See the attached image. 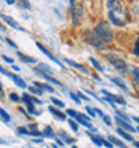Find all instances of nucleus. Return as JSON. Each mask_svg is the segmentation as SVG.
I'll return each instance as SVG.
<instances>
[{
    "label": "nucleus",
    "mask_w": 139,
    "mask_h": 148,
    "mask_svg": "<svg viewBox=\"0 0 139 148\" xmlns=\"http://www.w3.org/2000/svg\"><path fill=\"white\" fill-rule=\"evenodd\" d=\"M94 32H95V35H96L98 38H101L104 43L110 42V40H112V38H114L112 30L110 28V26H108L106 22H99V23L96 24L95 30H94Z\"/></svg>",
    "instance_id": "nucleus-1"
},
{
    "label": "nucleus",
    "mask_w": 139,
    "mask_h": 148,
    "mask_svg": "<svg viewBox=\"0 0 139 148\" xmlns=\"http://www.w3.org/2000/svg\"><path fill=\"white\" fill-rule=\"evenodd\" d=\"M107 58H108V61L114 65V67H116L118 70H120V71H126V62H124V59H122V58H119V57H116V55H114V54H108L107 55Z\"/></svg>",
    "instance_id": "nucleus-2"
},
{
    "label": "nucleus",
    "mask_w": 139,
    "mask_h": 148,
    "mask_svg": "<svg viewBox=\"0 0 139 148\" xmlns=\"http://www.w3.org/2000/svg\"><path fill=\"white\" fill-rule=\"evenodd\" d=\"M71 15H72V22L75 26H78L79 23V19L82 18V7L80 5H74V1H71Z\"/></svg>",
    "instance_id": "nucleus-3"
},
{
    "label": "nucleus",
    "mask_w": 139,
    "mask_h": 148,
    "mask_svg": "<svg viewBox=\"0 0 139 148\" xmlns=\"http://www.w3.org/2000/svg\"><path fill=\"white\" fill-rule=\"evenodd\" d=\"M87 35H88V42L91 43V45H92L95 49H102V50H103V49H104V45H106V43H104L101 38H98V36L95 35V32H91V34L88 32Z\"/></svg>",
    "instance_id": "nucleus-4"
},
{
    "label": "nucleus",
    "mask_w": 139,
    "mask_h": 148,
    "mask_svg": "<svg viewBox=\"0 0 139 148\" xmlns=\"http://www.w3.org/2000/svg\"><path fill=\"white\" fill-rule=\"evenodd\" d=\"M102 93L107 97V100L110 102H118V104H120V105H126V101H124L122 97H119V96H115V94H111V93H108L107 90H102Z\"/></svg>",
    "instance_id": "nucleus-5"
},
{
    "label": "nucleus",
    "mask_w": 139,
    "mask_h": 148,
    "mask_svg": "<svg viewBox=\"0 0 139 148\" xmlns=\"http://www.w3.org/2000/svg\"><path fill=\"white\" fill-rule=\"evenodd\" d=\"M36 46H38V47H39V49H40V51H42L43 54H46V55H47V57H48V58H50V59H51V61H54V62H55V63H58L59 66H62V63H60V61H59V59H56V58H55L54 55L51 54L50 51L47 50V49H46V47H44V46H43L42 43H39V42H36Z\"/></svg>",
    "instance_id": "nucleus-6"
},
{
    "label": "nucleus",
    "mask_w": 139,
    "mask_h": 148,
    "mask_svg": "<svg viewBox=\"0 0 139 148\" xmlns=\"http://www.w3.org/2000/svg\"><path fill=\"white\" fill-rule=\"evenodd\" d=\"M1 19H3L7 24H9L12 28H16V30H22V31H23V28L20 27L19 24L16 23V20H13L11 16H8V15H1Z\"/></svg>",
    "instance_id": "nucleus-7"
},
{
    "label": "nucleus",
    "mask_w": 139,
    "mask_h": 148,
    "mask_svg": "<svg viewBox=\"0 0 139 148\" xmlns=\"http://www.w3.org/2000/svg\"><path fill=\"white\" fill-rule=\"evenodd\" d=\"M115 121H116V123H118V124L120 125V127H122V128H123V129H126V131H128V132H136V129L134 128V127H131V125L128 124L127 121H123V120H122V119H119V117H118V116L115 117Z\"/></svg>",
    "instance_id": "nucleus-8"
},
{
    "label": "nucleus",
    "mask_w": 139,
    "mask_h": 148,
    "mask_svg": "<svg viewBox=\"0 0 139 148\" xmlns=\"http://www.w3.org/2000/svg\"><path fill=\"white\" fill-rule=\"evenodd\" d=\"M66 61V63H68L70 66H72V67H75V69H79L80 71H83V73H86L87 74V69H86L83 65H80V63H76V62H74V61H71V59H64Z\"/></svg>",
    "instance_id": "nucleus-9"
},
{
    "label": "nucleus",
    "mask_w": 139,
    "mask_h": 148,
    "mask_svg": "<svg viewBox=\"0 0 139 148\" xmlns=\"http://www.w3.org/2000/svg\"><path fill=\"white\" fill-rule=\"evenodd\" d=\"M110 20L112 22V24H115V26H119V27H122V26H124V22L123 20H120V19H118V16L114 14V12H110Z\"/></svg>",
    "instance_id": "nucleus-10"
},
{
    "label": "nucleus",
    "mask_w": 139,
    "mask_h": 148,
    "mask_svg": "<svg viewBox=\"0 0 139 148\" xmlns=\"http://www.w3.org/2000/svg\"><path fill=\"white\" fill-rule=\"evenodd\" d=\"M48 109H50V112H52V113H54V116H55V117H58L59 120H66V114H64V113H62V112H60V110L55 109L54 106H50Z\"/></svg>",
    "instance_id": "nucleus-11"
},
{
    "label": "nucleus",
    "mask_w": 139,
    "mask_h": 148,
    "mask_svg": "<svg viewBox=\"0 0 139 148\" xmlns=\"http://www.w3.org/2000/svg\"><path fill=\"white\" fill-rule=\"evenodd\" d=\"M34 86L38 88L39 90H48V92H54V89L51 88L50 85H46V84H40V82H34Z\"/></svg>",
    "instance_id": "nucleus-12"
},
{
    "label": "nucleus",
    "mask_w": 139,
    "mask_h": 148,
    "mask_svg": "<svg viewBox=\"0 0 139 148\" xmlns=\"http://www.w3.org/2000/svg\"><path fill=\"white\" fill-rule=\"evenodd\" d=\"M116 132L119 133V135H120L122 137H123V139H126V140H128V141H134V137L130 136V135H128L127 132H124V131H123L122 128H119L118 131H116Z\"/></svg>",
    "instance_id": "nucleus-13"
},
{
    "label": "nucleus",
    "mask_w": 139,
    "mask_h": 148,
    "mask_svg": "<svg viewBox=\"0 0 139 148\" xmlns=\"http://www.w3.org/2000/svg\"><path fill=\"white\" fill-rule=\"evenodd\" d=\"M111 81L114 82L115 85H118V86H119L120 89H123L124 92H128V90H127V86L124 85V84H123V82H122V81H120L119 78H115V77H114V78H111Z\"/></svg>",
    "instance_id": "nucleus-14"
},
{
    "label": "nucleus",
    "mask_w": 139,
    "mask_h": 148,
    "mask_svg": "<svg viewBox=\"0 0 139 148\" xmlns=\"http://www.w3.org/2000/svg\"><path fill=\"white\" fill-rule=\"evenodd\" d=\"M12 79H13V81H15V84L18 86H20V88H27V85H26V82L23 81V79H22V78L20 77H16V75H12Z\"/></svg>",
    "instance_id": "nucleus-15"
},
{
    "label": "nucleus",
    "mask_w": 139,
    "mask_h": 148,
    "mask_svg": "<svg viewBox=\"0 0 139 148\" xmlns=\"http://www.w3.org/2000/svg\"><path fill=\"white\" fill-rule=\"evenodd\" d=\"M132 75H134V81H135V88L139 92V70L138 69H132Z\"/></svg>",
    "instance_id": "nucleus-16"
},
{
    "label": "nucleus",
    "mask_w": 139,
    "mask_h": 148,
    "mask_svg": "<svg viewBox=\"0 0 139 148\" xmlns=\"http://www.w3.org/2000/svg\"><path fill=\"white\" fill-rule=\"evenodd\" d=\"M42 135L46 137H55V133H54V131H52L51 127H46V129L42 132Z\"/></svg>",
    "instance_id": "nucleus-17"
},
{
    "label": "nucleus",
    "mask_w": 139,
    "mask_h": 148,
    "mask_svg": "<svg viewBox=\"0 0 139 148\" xmlns=\"http://www.w3.org/2000/svg\"><path fill=\"white\" fill-rule=\"evenodd\" d=\"M19 58H22V61H24V62H28V63H35L36 62V59H34L32 57H27V55L22 54V53H19Z\"/></svg>",
    "instance_id": "nucleus-18"
},
{
    "label": "nucleus",
    "mask_w": 139,
    "mask_h": 148,
    "mask_svg": "<svg viewBox=\"0 0 139 148\" xmlns=\"http://www.w3.org/2000/svg\"><path fill=\"white\" fill-rule=\"evenodd\" d=\"M110 143H112V144L118 145V147H120V148H127L120 140H118V139H115V137H112V136H110Z\"/></svg>",
    "instance_id": "nucleus-19"
},
{
    "label": "nucleus",
    "mask_w": 139,
    "mask_h": 148,
    "mask_svg": "<svg viewBox=\"0 0 139 148\" xmlns=\"http://www.w3.org/2000/svg\"><path fill=\"white\" fill-rule=\"evenodd\" d=\"M0 117H1V119H3V120L5 121V123H8V121L11 120V117H9V114H8V113L5 112V110H4L3 108H0Z\"/></svg>",
    "instance_id": "nucleus-20"
},
{
    "label": "nucleus",
    "mask_w": 139,
    "mask_h": 148,
    "mask_svg": "<svg viewBox=\"0 0 139 148\" xmlns=\"http://www.w3.org/2000/svg\"><path fill=\"white\" fill-rule=\"evenodd\" d=\"M90 137H91V140L95 143V144L98 145V147H102V137L101 136H95V135H90Z\"/></svg>",
    "instance_id": "nucleus-21"
},
{
    "label": "nucleus",
    "mask_w": 139,
    "mask_h": 148,
    "mask_svg": "<svg viewBox=\"0 0 139 148\" xmlns=\"http://www.w3.org/2000/svg\"><path fill=\"white\" fill-rule=\"evenodd\" d=\"M90 62H91V63H92V65H94V66L96 67V70H98V71H103V67H102V65H101V63H99V62H98L96 59L90 58Z\"/></svg>",
    "instance_id": "nucleus-22"
},
{
    "label": "nucleus",
    "mask_w": 139,
    "mask_h": 148,
    "mask_svg": "<svg viewBox=\"0 0 139 148\" xmlns=\"http://www.w3.org/2000/svg\"><path fill=\"white\" fill-rule=\"evenodd\" d=\"M43 75V78H46L47 81H51V82H54V84H56V85H62V84H60V82L58 81V79H55V78H52V77H50V75H47V74H42Z\"/></svg>",
    "instance_id": "nucleus-23"
},
{
    "label": "nucleus",
    "mask_w": 139,
    "mask_h": 148,
    "mask_svg": "<svg viewBox=\"0 0 139 148\" xmlns=\"http://www.w3.org/2000/svg\"><path fill=\"white\" fill-rule=\"evenodd\" d=\"M51 101L54 102V105H56V106H59V108H63L64 106V102L63 101H60V100H58V98H51Z\"/></svg>",
    "instance_id": "nucleus-24"
},
{
    "label": "nucleus",
    "mask_w": 139,
    "mask_h": 148,
    "mask_svg": "<svg viewBox=\"0 0 139 148\" xmlns=\"http://www.w3.org/2000/svg\"><path fill=\"white\" fill-rule=\"evenodd\" d=\"M18 132L23 133V135H31V132H30L27 128H24V127H19V128H18Z\"/></svg>",
    "instance_id": "nucleus-25"
},
{
    "label": "nucleus",
    "mask_w": 139,
    "mask_h": 148,
    "mask_svg": "<svg viewBox=\"0 0 139 148\" xmlns=\"http://www.w3.org/2000/svg\"><path fill=\"white\" fill-rule=\"evenodd\" d=\"M68 124H70V127H71V128H72L74 131L76 132V131H78V124H76V123H75L74 120H70V121H68Z\"/></svg>",
    "instance_id": "nucleus-26"
},
{
    "label": "nucleus",
    "mask_w": 139,
    "mask_h": 148,
    "mask_svg": "<svg viewBox=\"0 0 139 148\" xmlns=\"http://www.w3.org/2000/svg\"><path fill=\"white\" fill-rule=\"evenodd\" d=\"M134 54H135L136 57H139V38L136 39V42H135V49H134Z\"/></svg>",
    "instance_id": "nucleus-27"
},
{
    "label": "nucleus",
    "mask_w": 139,
    "mask_h": 148,
    "mask_svg": "<svg viewBox=\"0 0 139 148\" xmlns=\"http://www.w3.org/2000/svg\"><path fill=\"white\" fill-rule=\"evenodd\" d=\"M30 92H31V93H34V94H39V96H42V94H43L42 90L36 89V88H30Z\"/></svg>",
    "instance_id": "nucleus-28"
},
{
    "label": "nucleus",
    "mask_w": 139,
    "mask_h": 148,
    "mask_svg": "<svg viewBox=\"0 0 139 148\" xmlns=\"http://www.w3.org/2000/svg\"><path fill=\"white\" fill-rule=\"evenodd\" d=\"M102 145H104V147H107V148H112L111 143H110V141H107V140H104L103 137H102Z\"/></svg>",
    "instance_id": "nucleus-29"
},
{
    "label": "nucleus",
    "mask_w": 139,
    "mask_h": 148,
    "mask_svg": "<svg viewBox=\"0 0 139 148\" xmlns=\"http://www.w3.org/2000/svg\"><path fill=\"white\" fill-rule=\"evenodd\" d=\"M9 98H11L12 101H15V102L19 101V96H18V94H15V93H11V94H9Z\"/></svg>",
    "instance_id": "nucleus-30"
},
{
    "label": "nucleus",
    "mask_w": 139,
    "mask_h": 148,
    "mask_svg": "<svg viewBox=\"0 0 139 148\" xmlns=\"http://www.w3.org/2000/svg\"><path fill=\"white\" fill-rule=\"evenodd\" d=\"M67 114H70V116H72V117H76L78 112H75L74 109H67Z\"/></svg>",
    "instance_id": "nucleus-31"
},
{
    "label": "nucleus",
    "mask_w": 139,
    "mask_h": 148,
    "mask_svg": "<svg viewBox=\"0 0 139 148\" xmlns=\"http://www.w3.org/2000/svg\"><path fill=\"white\" fill-rule=\"evenodd\" d=\"M62 137H63V139H64V140H66L67 141V143H72V139H71V137H68V136H66V133H64V132H62Z\"/></svg>",
    "instance_id": "nucleus-32"
},
{
    "label": "nucleus",
    "mask_w": 139,
    "mask_h": 148,
    "mask_svg": "<svg viewBox=\"0 0 139 148\" xmlns=\"http://www.w3.org/2000/svg\"><path fill=\"white\" fill-rule=\"evenodd\" d=\"M70 97L72 98V100H75V101H76L78 104H80V100H79V97H78L76 94H74V93H70Z\"/></svg>",
    "instance_id": "nucleus-33"
},
{
    "label": "nucleus",
    "mask_w": 139,
    "mask_h": 148,
    "mask_svg": "<svg viewBox=\"0 0 139 148\" xmlns=\"http://www.w3.org/2000/svg\"><path fill=\"white\" fill-rule=\"evenodd\" d=\"M0 73H1V74H5L7 77H11V78H12V75H13V74H11V73H8V71H5L1 66H0Z\"/></svg>",
    "instance_id": "nucleus-34"
},
{
    "label": "nucleus",
    "mask_w": 139,
    "mask_h": 148,
    "mask_svg": "<svg viewBox=\"0 0 139 148\" xmlns=\"http://www.w3.org/2000/svg\"><path fill=\"white\" fill-rule=\"evenodd\" d=\"M78 97H79V98H82V100H86V101H88V100H90V98L87 97V96H84V94H83V93H80V92H78Z\"/></svg>",
    "instance_id": "nucleus-35"
},
{
    "label": "nucleus",
    "mask_w": 139,
    "mask_h": 148,
    "mask_svg": "<svg viewBox=\"0 0 139 148\" xmlns=\"http://www.w3.org/2000/svg\"><path fill=\"white\" fill-rule=\"evenodd\" d=\"M102 119H103V120H104V123H106V124H107V125H111V119H110V117H108V116H103V117H102Z\"/></svg>",
    "instance_id": "nucleus-36"
},
{
    "label": "nucleus",
    "mask_w": 139,
    "mask_h": 148,
    "mask_svg": "<svg viewBox=\"0 0 139 148\" xmlns=\"http://www.w3.org/2000/svg\"><path fill=\"white\" fill-rule=\"evenodd\" d=\"M86 110L88 112V114H90V116H91V117H94V116H95V113H94V109H91L90 106H87V108H86Z\"/></svg>",
    "instance_id": "nucleus-37"
},
{
    "label": "nucleus",
    "mask_w": 139,
    "mask_h": 148,
    "mask_svg": "<svg viewBox=\"0 0 139 148\" xmlns=\"http://www.w3.org/2000/svg\"><path fill=\"white\" fill-rule=\"evenodd\" d=\"M3 59L4 61H7V62H9V63H13V59L8 58V57H5V55H3Z\"/></svg>",
    "instance_id": "nucleus-38"
},
{
    "label": "nucleus",
    "mask_w": 139,
    "mask_h": 148,
    "mask_svg": "<svg viewBox=\"0 0 139 148\" xmlns=\"http://www.w3.org/2000/svg\"><path fill=\"white\" fill-rule=\"evenodd\" d=\"M20 3L23 4V7H26V8H30V7H31V5H30V3H28V1H20Z\"/></svg>",
    "instance_id": "nucleus-39"
},
{
    "label": "nucleus",
    "mask_w": 139,
    "mask_h": 148,
    "mask_svg": "<svg viewBox=\"0 0 139 148\" xmlns=\"http://www.w3.org/2000/svg\"><path fill=\"white\" fill-rule=\"evenodd\" d=\"M94 112H96V113H98V114H99V116H101V117H103V116H104V114H103V112H102L101 109H94Z\"/></svg>",
    "instance_id": "nucleus-40"
},
{
    "label": "nucleus",
    "mask_w": 139,
    "mask_h": 148,
    "mask_svg": "<svg viewBox=\"0 0 139 148\" xmlns=\"http://www.w3.org/2000/svg\"><path fill=\"white\" fill-rule=\"evenodd\" d=\"M7 42H8V43H9V45H11V46H13V47H16V45H15V43H13V42H12L11 39H7Z\"/></svg>",
    "instance_id": "nucleus-41"
},
{
    "label": "nucleus",
    "mask_w": 139,
    "mask_h": 148,
    "mask_svg": "<svg viewBox=\"0 0 139 148\" xmlns=\"http://www.w3.org/2000/svg\"><path fill=\"white\" fill-rule=\"evenodd\" d=\"M12 67H13V70H16V71H19V70H20V69H19L18 66H16V65H12Z\"/></svg>",
    "instance_id": "nucleus-42"
},
{
    "label": "nucleus",
    "mask_w": 139,
    "mask_h": 148,
    "mask_svg": "<svg viewBox=\"0 0 139 148\" xmlns=\"http://www.w3.org/2000/svg\"><path fill=\"white\" fill-rule=\"evenodd\" d=\"M134 145H135L136 148H139V141H135V140H134Z\"/></svg>",
    "instance_id": "nucleus-43"
},
{
    "label": "nucleus",
    "mask_w": 139,
    "mask_h": 148,
    "mask_svg": "<svg viewBox=\"0 0 139 148\" xmlns=\"http://www.w3.org/2000/svg\"><path fill=\"white\" fill-rule=\"evenodd\" d=\"M30 128H31V129H35V128H38V127H36L35 124H31V125H30Z\"/></svg>",
    "instance_id": "nucleus-44"
},
{
    "label": "nucleus",
    "mask_w": 139,
    "mask_h": 148,
    "mask_svg": "<svg viewBox=\"0 0 139 148\" xmlns=\"http://www.w3.org/2000/svg\"><path fill=\"white\" fill-rule=\"evenodd\" d=\"M132 119H134V121H136V123L139 124V117H132Z\"/></svg>",
    "instance_id": "nucleus-45"
},
{
    "label": "nucleus",
    "mask_w": 139,
    "mask_h": 148,
    "mask_svg": "<svg viewBox=\"0 0 139 148\" xmlns=\"http://www.w3.org/2000/svg\"><path fill=\"white\" fill-rule=\"evenodd\" d=\"M56 141H58V144H59V145H63V141H60L59 139H56Z\"/></svg>",
    "instance_id": "nucleus-46"
},
{
    "label": "nucleus",
    "mask_w": 139,
    "mask_h": 148,
    "mask_svg": "<svg viewBox=\"0 0 139 148\" xmlns=\"http://www.w3.org/2000/svg\"><path fill=\"white\" fill-rule=\"evenodd\" d=\"M13 3H15L13 0H8V1H7V4H13Z\"/></svg>",
    "instance_id": "nucleus-47"
},
{
    "label": "nucleus",
    "mask_w": 139,
    "mask_h": 148,
    "mask_svg": "<svg viewBox=\"0 0 139 148\" xmlns=\"http://www.w3.org/2000/svg\"><path fill=\"white\" fill-rule=\"evenodd\" d=\"M3 143H4V141H3V140H1V139H0V144H3Z\"/></svg>",
    "instance_id": "nucleus-48"
},
{
    "label": "nucleus",
    "mask_w": 139,
    "mask_h": 148,
    "mask_svg": "<svg viewBox=\"0 0 139 148\" xmlns=\"http://www.w3.org/2000/svg\"><path fill=\"white\" fill-rule=\"evenodd\" d=\"M0 28H4V27H3V26H1V23H0Z\"/></svg>",
    "instance_id": "nucleus-49"
},
{
    "label": "nucleus",
    "mask_w": 139,
    "mask_h": 148,
    "mask_svg": "<svg viewBox=\"0 0 139 148\" xmlns=\"http://www.w3.org/2000/svg\"><path fill=\"white\" fill-rule=\"evenodd\" d=\"M136 131H138V132H139V128H136Z\"/></svg>",
    "instance_id": "nucleus-50"
}]
</instances>
